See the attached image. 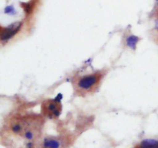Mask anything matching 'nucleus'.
Returning <instances> with one entry per match:
<instances>
[{"instance_id": "obj_1", "label": "nucleus", "mask_w": 158, "mask_h": 148, "mask_svg": "<svg viewBox=\"0 0 158 148\" xmlns=\"http://www.w3.org/2000/svg\"><path fill=\"white\" fill-rule=\"evenodd\" d=\"M100 80V76L99 74H92V75L84 76L79 80L77 86L82 90H89L94 88Z\"/></svg>"}, {"instance_id": "obj_2", "label": "nucleus", "mask_w": 158, "mask_h": 148, "mask_svg": "<svg viewBox=\"0 0 158 148\" xmlns=\"http://www.w3.org/2000/svg\"><path fill=\"white\" fill-rule=\"evenodd\" d=\"M22 26L21 23H15L13 24L10 25L8 27L2 29L1 33V39L2 41H6L9 39L12 38L15 34L19 32Z\"/></svg>"}, {"instance_id": "obj_3", "label": "nucleus", "mask_w": 158, "mask_h": 148, "mask_svg": "<svg viewBox=\"0 0 158 148\" xmlns=\"http://www.w3.org/2000/svg\"><path fill=\"white\" fill-rule=\"evenodd\" d=\"M45 113L49 117H58L60 113V106L57 102L53 100H49L43 106Z\"/></svg>"}, {"instance_id": "obj_4", "label": "nucleus", "mask_w": 158, "mask_h": 148, "mask_svg": "<svg viewBox=\"0 0 158 148\" xmlns=\"http://www.w3.org/2000/svg\"><path fill=\"white\" fill-rule=\"evenodd\" d=\"M140 148H158V140L147 139L140 143Z\"/></svg>"}, {"instance_id": "obj_5", "label": "nucleus", "mask_w": 158, "mask_h": 148, "mask_svg": "<svg viewBox=\"0 0 158 148\" xmlns=\"http://www.w3.org/2000/svg\"><path fill=\"white\" fill-rule=\"evenodd\" d=\"M60 142L52 138L46 139L43 143V148H60Z\"/></svg>"}, {"instance_id": "obj_6", "label": "nucleus", "mask_w": 158, "mask_h": 148, "mask_svg": "<svg viewBox=\"0 0 158 148\" xmlns=\"http://www.w3.org/2000/svg\"><path fill=\"white\" fill-rule=\"evenodd\" d=\"M139 40V39L137 37L135 36H130L127 38V45L130 47L134 49L135 48L136 44H137V41Z\"/></svg>"}, {"instance_id": "obj_7", "label": "nucleus", "mask_w": 158, "mask_h": 148, "mask_svg": "<svg viewBox=\"0 0 158 148\" xmlns=\"http://www.w3.org/2000/svg\"><path fill=\"white\" fill-rule=\"evenodd\" d=\"M5 12L6 13H13V12H15V9H14V8L12 6H8V7L6 8Z\"/></svg>"}, {"instance_id": "obj_8", "label": "nucleus", "mask_w": 158, "mask_h": 148, "mask_svg": "<svg viewBox=\"0 0 158 148\" xmlns=\"http://www.w3.org/2000/svg\"><path fill=\"white\" fill-rule=\"evenodd\" d=\"M29 148H32V147H29Z\"/></svg>"}]
</instances>
